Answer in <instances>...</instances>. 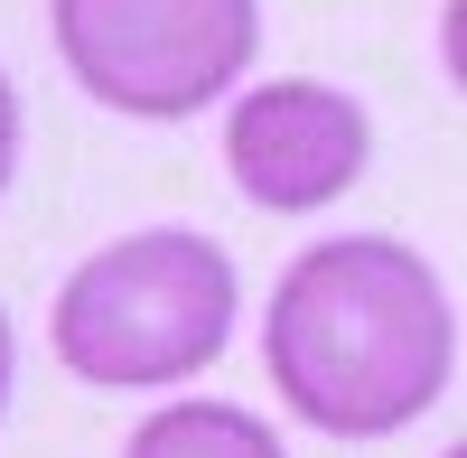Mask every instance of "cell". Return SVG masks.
I'll return each mask as SVG.
<instances>
[{
  "instance_id": "cell-1",
  "label": "cell",
  "mask_w": 467,
  "mask_h": 458,
  "mask_svg": "<svg viewBox=\"0 0 467 458\" xmlns=\"http://www.w3.org/2000/svg\"><path fill=\"white\" fill-rule=\"evenodd\" d=\"M262 365L281 402L327 440H393L449 393L458 309L431 253L402 234H327L271 281Z\"/></svg>"
},
{
  "instance_id": "cell-8",
  "label": "cell",
  "mask_w": 467,
  "mask_h": 458,
  "mask_svg": "<svg viewBox=\"0 0 467 458\" xmlns=\"http://www.w3.org/2000/svg\"><path fill=\"white\" fill-rule=\"evenodd\" d=\"M449 458H467V449H449Z\"/></svg>"
},
{
  "instance_id": "cell-6",
  "label": "cell",
  "mask_w": 467,
  "mask_h": 458,
  "mask_svg": "<svg viewBox=\"0 0 467 458\" xmlns=\"http://www.w3.org/2000/svg\"><path fill=\"white\" fill-rule=\"evenodd\" d=\"M10 178H19V85L0 66V197H10Z\"/></svg>"
},
{
  "instance_id": "cell-5",
  "label": "cell",
  "mask_w": 467,
  "mask_h": 458,
  "mask_svg": "<svg viewBox=\"0 0 467 458\" xmlns=\"http://www.w3.org/2000/svg\"><path fill=\"white\" fill-rule=\"evenodd\" d=\"M122 458H290V449H281V431H271L262 411L187 393V402H160L150 422H131Z\"/></svg>"
},
{
  "instance_id": "cell-2",
  "label": "cell",
  "mask_w": 467,
  "mask_h": 458,
  "mask_svg": "<svg viewBox=\"0 0 467 458\" xmlns=\"http://www.w3.org/2000/svg\"><path fill=\"white\" fill-rule=\"evenodd\" d=\"M234 309H244V281L215 234L140 224L122 244H94L57 281L47 347L94 393H169L234 347Z\"/></svg>"
},
{
  "instance_id": "cell-3",
  "label": "cell",
  "mask_w": 467,
  "mask_h": 458,
  "mask_svg": "<svg viewBox=\"0 0 467 458\" xmlns=\"http://www.w3.org/2000/svg\"><path fill=\"white\" fill-rule=\"evenodd\" d=\"M57 57L103 112L187 122L262 57V0H47Z\"/></svg>"
},
{
  "instance_id": "cell-7",
  "label": "cell",
  "mask_w": 467,
  "mask_h": 458,
  "mask_svg": "<svg viewBox=\"0 0 467 458\" xmlns=\"http://www.w3.org/2000/svg\"><path fill=\"white\" fill-rule=\"evenodd\" d=\"M10 393H19V337H10V309H0V422H10Z\"/></svg>"
},
{
  "instance_id": "cell-4",
  "label": "cell",
  "mask_w": 467,
  "mask_h": 458,
  "mask_svg": "<svg viewBox=\"0 0 467 458\" xmlns=\"http://www.w3.org/2000/svg\"><path fill=\"white\" fill-rule=\"evenodd\" d=\"M374 160V122L346 85H318V75H271V85L234 94L224 112V169L253 206L271 215H318Z\"/></svg>"
}]
</instances>
